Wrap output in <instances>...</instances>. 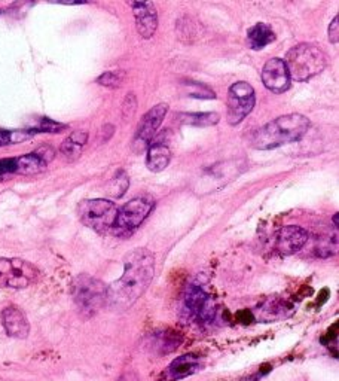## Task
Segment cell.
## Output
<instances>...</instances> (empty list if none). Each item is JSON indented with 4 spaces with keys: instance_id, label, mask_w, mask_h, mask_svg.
<instances>
[{
    "instance_id": "1",
    "label": "cell",
    "mask_w": 339,
    "mask_h": 381,
    "mask_svg": "<svg viewBox=\"0 0 339 381\" xmlns=\"http://www.w3.org/2000/svg\"><path fill=\"white\" fill-rule=\"evenodd\" d=\"M155 274V258L148 249H134L124 259L121 279L109 288V299L119 308L131 307L146 292Z\"/></svg>"
},
{
    "instance_id": "2",
    "label": "cell",
    "mask_w": 339,
    "mask_h": 381,
    "mask_svg": "<svg viewBox=\"0 0 339 381\" xmlns=\"http://www.w3.org/2000/svg\"><path fill=\"white\" fill-rule=\"evenodd\" d=\"M310 119L301 114L283 115L256 130L250 137V146L257 151L276 149L299 141L310 130Z\"/></svg>"
},
{
    "instance_id": "3",
    "label": "cell",
    "mask_w": 339,
    "mask_h": 381,
    "mask_svg": "<svg viewBox=\"0 0 339 381\" xmlns=\"http://www.w3.org/2000/svg\"><path fill=\"white\" fill-rule=\"evenodd\" d=\"M283 61L292 81L305 82L325 70L328 55L314 43H299L287 53Z\"/></svg>"
},
{
    "instance_id": "4",
    "label": "cell",
    "mask_w": 339,
    "mask_h": 381,
    "mask_svg": "<svg viewBox=\"0 0 339 381\" xmlns=\"http://www.w3.org/2000/svg\"><path fill=\"white\" fill-rule=\"evenodd\" d=\"M72 295L77 310L85 317H91L106 304L109 288L99 279L80 274L72 284Z\"/></svg>"
},
{
    "instance_id": "5",
    "label": "cell",
    "mask_w": 339,
    "mask_h": 381,
    "mask_svg": "<svg viewBox=\"0 0 339 381\" xmlns=\"http://www.w3.org/2000/svg\"><path fill=\"white\" fill-rule=\"evenodd\" d=\"M118 210L117 204L109 200H87L79 205V218L85 227L99 234H107L115 225Z\"/></svg>"
},
{
    "instance_id": "6",
    "label": "cell",
    "mask_w": 339,
    "mask_h": 381,
    "mask_svg": "<svg viewBox=\"0 0 339 381\" xmlns=\"http://www.w3.org/2000/svg\"><path fill=\"white\" fill-rule=\"evenodd\" d=\"M155 208V201L151 198H134L118 210L115 225L112 234L117 237L131 235L144 222Z\"/></svg>"
},
{
    "instance_id": "7",
    "label": "cell",
    "mask_w": 339,
    "mask_h": 381,
    "mask_svg": "<svg viewBox=\"0 0 339 381\" xmlns=\"http://www.w3.org/2000/svg\"><path fill=\"white\" fill-rule=\"evenodd\" d=\"M39 277V269L18 258H0V288L26 289Z\"/></svg>"
},
{
    "instance_id": "8",
    "label": "cell",
    "mask_w": 339,
    "mask_h": 381,
    "mask_svg": "<svg viewBox=\"0 0 339 381\" xmlns=\"http://www.w3.org/2000/svg\"><path fill=\"white\" fill-rule=\"evenodd\" d=\"M183 310L189 321L200 325L212 323L216 319V303L213 296L207 294L201 286L192 284L183 296Z\"/></svg>"
},
{
    "instance_id": "9",
    "label": "cell",
    "mask_w": 339,
    "mask_h": 381,
    "mask_svg": "<svg viewBox=\"0 0 339 381\" xmlns=\"http://www.w3.org/2000/svg\"><path fill=\"white\" fill-rule=\"evenodd\" d=\"M256 103L254 90L249 82L240 81L230 87L228 91V114L226 119L231 125H238L252 112Z\"/></svg>"
},
{
    "instance_id": "10",
    "label": "cell",
    "mask_w": 339,
    "mask_h": 381,
    "mask_svg": "<svg viewBox=\"0 0 339 381\" xmlns=\"http://www.w3.org/2000/svg\"><path fill=\"white\" fill-rule=\"evenodd\" d=\"M167 112H168V104L161 103L154 106L149 112L143 117L141 122L137 127L136 136L133 139V149L137 154L149 148L154 140V136L156 134L161 124H163Z\"/></svg>"
},
{
    "instance_id": "11",
    "label": "cell",
    "mask_w": 339,
    "mask_h": 381,
    "mask_svg": "<svg viewBox=\"0 0 339 381\" xmlns=\"http://www.w3.org/2000/svg\"><path fill=\"white\" fill-rule=\"evenodd\" d=\"M310 234L306 230L295 225L283 227L276 235H274V250L283 257H290L299 252L306 243H308Z\"/></svg>"
},
{
    "instance_id": "12",
    "label": "cell",
    "mask_w": 339,
    "mask_h": 381,
    "mask_svg": "<svg viewBox=\"0 0 339 381\" xmlns=\"http://www.w3.org/2000/svg\"><path fill=\"white\" fill-rule=\"evenodd\" d=\"M264 85L276 94H281L290 88L292 79L289 76L287 68L281 58H271L262 69Z\"/></svg>"
},
{
    "instance_id": "13",
    "label": "cell",
    "mask_w": 339,
    "mask_h": 381,
    "mask_svg": "<svg viewBox=\"0 0 339 381\" xmlns=\"http://www.w3.org/2000/svg\"><path fill=\"white\" fill-rule=\"evenodd\" d=\"M137 33L143 39H151L158 28V12L151 2H131Z\"/></svg>"
},
{
    "instance_id": "14",
    "label": "cell",
    "mask_w": 339,
    "mask_h": 381,
    "mask_svg": "<svg viewBox=\"0 0 339 381\" xmlns=\"http://www.w3.org/2000/svg\"><path fill=\"white\" fill-rule=\"evenodd\" d=\"M2 323L9 337L18 340L28 337L30 323L18 307H6L2 313Z\"/></svg>"
},
{
    "instance_id": "15",
    "label": "cell",
    "mask_w": 339,
    "mask_h": 381,
    "mask_svg": "<svg viewBox=\"0 0 339 381\" xmlns=\"http://www.w3.org/2000/svg\"><path fill=\"white\" fill-rule=\"evenodd\" d=\"M201 367H203L201 359L197 355H183L170 363V367L167 368L164 375L168 381L183 380L197 374L201 370Z\"/></svg>"
},
{
    "instance_id": "16",
    "label": "cell",
    "mask_w": 339,
    "mask_h": 381,
    "mask_svg": "<svg viewBox=\"0 0 339 381\" xmlns=\"http://www.w3.org/2000/svg\"><path fill=\"white\" fill-rule=\"evenodd\" d=\"M292 313V306L280 298H268L257 307L256 317L262 322H274L287 317Z\"/></svg>"
},
{
    "instance_id": "17",
    "label": "cell",
    "mask_w": 339,
    "mask_h": 381,
    "mask_svg": "<svg viewBox=\"0 0 339 381\" xmlns=\"http://www.w3.org/2000/svg\"><path fill=\"white\" fill-rule=\"evenodd\" d=\"M171 161V151L168 145H166L164 141H154L148 148V155H146V167L154 171L159 173L168 167Z\"/></svg>"
},
{
    "instance_id": "18",
    "label": "cell",
    "mask_w": 339,
    "mask_h": 381,
    "mask_svg": "<svg viewBox=\"0 0 339 381\" xmlns=\"http://www.w3.org/2000/svg\"><path fill=\"white\" fill-rule=\"evenodd\" d=\"M247 41H249V46L252 48V50L259 51L276 41V33H274V30L271 28L269 24L257 23L249 28Z\"/></svg>"
},
{
    "instance_id": "19",
    "label": "cell",
    "mask_w": 339,
    "mask_h": 381,
    "mask_svg": "<svg viewBox=\"0 0 339 381\" xmlns=\"http://www.w3.org/2000/svg\"><path fill=\"white\" fill-rule=\"evenodd\" d=\"M87 141H88V133L82 130H76L61 143L60 151L68 161H75L80 156V154H82V149L87 145Z\"/></svg>"
},
{
    "instance_id": "20",
    "label": "cell",
    "mask_w": 339,
    "mask_h": 381,
    "mask_svg": "<svg viewBox=\"0 0 339 381\" xmlns=\"http://www.w3.org/2000/svg\"><path fill=\"white\" fill-rule=\"evenodd\" d=\"M177 122L190 127H212L219 124L220 115L216 112H203V114H177Z\"/></svg>"
},
{
    "instance_id": "21",
    "label": "cell",
    "mask_w": 339,
    "mask_h": 381,
    "mask_svg": "<svg viewBox=\"0 0 339 381\" xmlns=\"http://www.w3.org/2000/svg\"><path fill=\"white\" fill-rule=\"evenodd\" d=\"M15 160H17V174H27V176H30V174H38L45 171L48 167V164L43 160H41L35 152L18 156L15 158Z\"/></svg>"
},
{
    "instance_id": "22",
    "label": "cell",
    "mask_w": 339,
    "mask_h": 381,
    "mask_svg": "<svg viewBox=\"0 0 339 381\" xmlns=\"http://www.w3.org/2000/svg\"><path fill=\"white\" fill-rule=\"evenodd\" d=\"M182 88H183V92L188 95V97H192V99H204V100H213L216 99V92L201 84V82H195V81H183L182 84Z\"/></svg>"
},
{
    "instance_id": "23",
    "label": "cell",
    "mask_w": 339,
    "mask_h": 381,
    "mask_svg": "<svg viewBox=\"0 0 339 381\" xmlns=\"http://www.w3.org/2000/svg\"><path fill=\"white\" fill-rule=\"evenodd\" d=\"M68 129V125L60 124L54 119L50 118H41L33 127H31L30 132L36 134V133H61Z\"/></svg>"
},
{
    "instance_id": "24",
    "label": "cell",
    "mask_w": 339,
    "mask_h": 381,
    "mask_svg": "<svg viewBox=\"0 0 339 381\" xmlns=\"http://www.w3.org/2000/svg\"><path fill=\"white\" fill-rule=\"evenodd\" d=\"M125 79L124 72H104L102 76L97 77V84L107 88H118L122 85Z\"/></svg>"
},
{
    "instance_id": "25",
    "label": "cell",
    "mask_w": 339,
    "mask_h": 381,
    "mask_svg": "<svg viewBox=\"0 0 339 381\" xmlns=\"http://www.w3.org/2000/svg\"><path fill=\"white\" fill-rule=\"evenodd\" d=\"M33 136L30 130L26 132H8V130H0V146L12 145V143H20L21 140H26L28 137Z\"/></svg>"
},
{
    "instance_id": "26",
    "label": "cell",
    "mask_w": 339,
    "mask_h": 381,
    "mask_svg": "<svg viewBox=\"0 0 339 381\" xmlns=\"http://www.w3.org/2000/svg\"><path fill=\"white\" fill-rule=\"evenodd\" d=\"M14 173H17V160H15V158H5V160H0V179Z\"/></svg>"
},
{
    "instance_id": "27",
    "label": "cell",
    "mask_w": 339,
    "mask_h": 381,
    "mask_svg": "<svg viewBox=\"0 0 339 381\" xmlns=\"http://www.w3.org/2000/svg\"><path fill=\"white\" fill-rule=\"evenodd\" d=\"M35 154L41 158V160H43L46 164H50L54 158H55V151L51 148V146H41L35 151Z\"/></svg>"
},
{
    "instance_id": "28",
    "label": "cell",
    "mask_w": 339,
    "mask_h": 381,
    "mask_svg": "<svg viewBox=\"0 0 339 381\" xmlns=\"http://www.w3.org/2000/svg\"><path fill=\"white\" fill-rule=\"evenodd\" d=\"M136 107H137V102H136L134 94H128L125 102H124V115L125 117H131L130 109H131V112L134 114L136 112Z\"/></svg>"
},
{
    "instance_id": "29",
    "label": "cell",
    "mask_w": 339,
    "mask_h": 381,
    "mask_svg": "<svg viewBox=\"0 0 339 381\" xmlns=\"http://www.w3.org/2000/svg\"><path fill=\"white\" fill-rule=\"evenodd\" d=\"M329 41L330 43L336 45L339 41V26H338V17L333 18V21L329 26Z\"/></svg>"
},
{
    "instance_id": "30",
    "label": "cell",
    "mask_w": 339,
    "mask_h": 381,
    "mask_svg": "<svg viewBox=\"0 0 339 381\" xmlns=\"http://www.w3.org/2000/svg\"><path fill=\"white\" fill-rule=\"evenodd\" d=\"M338 219H339V216H338V213L333 216V225H335V228H338Z\"/></svg>"
},
{
    "instance_id": "31",
    "label": "cell",
    "mask_w": 339,
    "mask_h": 381,
    "mask_svg": "<svg viewBox=\"0 0 339 381\" xmlns=\"http://www.w3.org/2000/svg\"><path fill=\"white\" fill-rule=\"evenodd\" d=\"M0 12H2V11H0Z\"/></svg>"
}]
</instances>
